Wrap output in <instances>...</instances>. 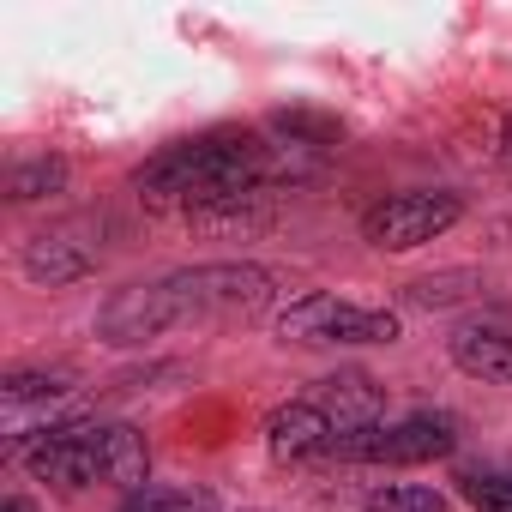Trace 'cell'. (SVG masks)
Instances as JSON below:
<instances>
[{
  "mask_svg": "<svg viewBox=\"0 0 512 512\" xmlns=\"http://www.w3.org/2000/svg\"><path fill=\"white\" fill-rule=\"evenodd\" d=\"M284 151H296V145H266L260 133L217 127V133L163 145V151L133 175V187H139L145 199H163V205L211 211V205H229V199L266 193V187L284 175Z\"/></svg>",
  "mask_w": 512,
  "mask_h": 512,
  "instance_id": "1",
  "label": "cell"
},
{
  "mask_svg": "<svg viewBox=\"0 0 512 512\" xmlns=\"http://www.w3.org/2000/svg\"><path fill=\"white\" fill-rule=\"evenodd\" d=\"M175 308H181V326L187 320H253L266 314L278 284L266 266H241V260H223V266H193V272H175L163 278Z\"/></svg>",
  "mask_w": 512,
  "mask_h": 512,
  "instance_id": "2",
  "label": "cell"
},
{
  "mask_svg": "<svg viewBox=\"0 0 512 512\" xmlns=\"http://www.w3.org/2000/svg\"><path fill=\"white\" fill-rule=\"evenodd\" d=\"M278 338H290V344H392L398 314L356 308L332 290H308L290 308H278Z\"/></svg>",
  "mask_w": 512,
  "mask_h": 512,
  "instance_id": "3",
  "label": "cell"
},
{
  "mask_svg": "<svg viewBox=\"0 0 512 512\" xmlns=\"http://www.w3.org/2000/svg\"><path fill=\"white\" fill-rule=\"evenodd\" d=\"M458 446V428L452 416H404L392 428H356V434H332L326 458L338 464H428V458H446Z\"/></svg>",
  "mask_w": 512,
  "mask_h": 512,
  "instance_id": "4",
  "label": "cell"
},
{
  "mask_svg": "<svg viewBox=\"0 0 512 512\" xmlns=\"http://www.w3.org/2000/svg\"><path fill=\"white\" fill-rule=\"evenodd\" d=\"M464 217V199L458 193H434V187H410V193H386L380 205H368L362 217V235L386 253H410L434 235H446L452 223Z\"/></svg>",
  "mask_w": 512,
  "mask_h": 512,
  "instance_id": "5",
  "label": "cell"
},
{
  "mask_svg": "<svg viewBox=\"0 0 512 512\" xmlns=\"http://www.w3.org/2000/svg\"><path fill=\"white\" fill-rule=\"evenodd\" d=\"M169 326H181V308H175V296H169L163 278H157V284H127V290H115V296L103 302V314H97V338L115 344V350L151 344V338H163Z\"/></svg>",
  "mask_w": 512,
  "mask_h": 512,
  "instance_id": "6",
  "label": "cell"
},
{
  "mask_svg": "<svg viewBox=\"0 0 512 512\" xmlns=\"http://www.w3.org/2000/svg\"><path fill=\"white\" fill-rule=\"evenodd\" d=\"M97 260H103V247L91 241V229H85V223H55V229L31 235V241H25V253H19L25 278H31V284H49V290L91 278V272H97Z\"/></svg>",
  "mask_w": 512,
  "mask_h": 512,
  "instance_id": "7",
  "label": "cell"
},
{
  "mask_svg": "<svg viewBox=\"0 0 512 512\" xmlns=\"http://www.w3.org/2000/svg\"><path fill=\"white\" fill-rule=\"evenodd\" d=\"M332 416L314 404V398H290V404H278L272 416H266V452L278 458V464H308V458H326V446H332Z\"/></svg>",
  "mask_w": 512,
  "mask_h": 512,
  "instance_id": "8",
  "label": "cell"
},
{
  "mask_svg": "<svg viewBox=\"0 0 512 512\" xmlns=\"http://www.w3.org/2000/svg\"><path fill=\"white\" fill-rule=\"evenodd\" d=\"M91 452H97V482L127 488V494H139L151 482V452H145L139 428H127V422H91Z\"/></svg>",
  "mask_w": 512,
  "mask_h": 512,
  "instance_id": "9",
  "label": "cell"
},
{
  "mask_svg": "<svg viewBox=\"0 0 512 512\" xmlns=\"http://www.w3.org/2000/svg\"><path fill=\"white\" fill-rule=\"evenodd\" d=\"M314 404H320V410L332 416V428H338V434H356V428H380V404H386V392H380V386H374L368 374L344 368V374L320 380Z\"/></svg>",
  "mask_w": 512,
  "mask_h": 512,
  "instance_id": "10",
  "label": "cell"
},
{
  "mask_svg": "<svg viewBox=\"0 0 512 512\" xmlns=\"http://www.w3.org/2000/svg\"><path fill=\"white\" fill-rule=\"evenodd\" d=\"M452 362L476 380H512V332L506 326H458Z\"/></svg>",
  "mask_w": 512,
  "mask_h": 512,
  "instance_id": "11",
  "label": "cell"
},
{
  "mask_svg": "<svg viewBox=\"0 0 512 512\" xmlns=\"http://www.w3.org/2000/svg\"><path fill=\"white\" fill-rule=\"evenodd\" d=\"M67 187V157H31V163H13L7 169V199H49Z\"/></svg>",
  "mask_w": 512,
  "mask_h": 512,
  "instance_id": "12",
  "label": "cell"
},
{
  "mask_svg": "<svg viewBox=\"0 0 512 512\" xmlns=\"http://www.w3.org/2000/svg\"><path fill=\"white\" fill-rule=\"evenodd\" d=\"M73 386H79L73 368H13L7 386H0V398L7 404H37V398H67Z\"/></svg>",
  "mask_w": 512,
  "mask_h": 512,
  "instance_id": "13",
  "label": "cell"
},
{
  "mask_svg": "<svg viewBox=\"0 0 512 512\" xmlns=\"http://www.w3.org/2000/svg\"><path fill=\"white\" fill-rule=\"evenodd\" d=\"M121 512H223V506L205 488H157V482H145L139 494L121 500Z\"/></svg>",
  "mask_w": 512,
  "mask_h": 512,
  "instance_id": "14",
  "label": "cell"
},
{
  "mask_svg": "<svg viewBox=\"0 0 512 512\" xmlns=\"http://www.w3.org/2000/svg\"><path fill=\"white\" fill-rule=\"evenodd\" d=\"M476 290H482V278H476V272H440V278L410 284L404 296H410L416 308H452V302H470Z\"/></svg>",
  "mask_w": 512,
  "mask_h": 512,
  "instance_id": "15",
  "label": "cell"
},
{
  "mask_svg": "<svg viewBox=\"0 0 512 512\" xmlns=\"http://www.w3.org/2000/svg\"><path fill=\"white\" fill-rule=\"evenodd\" d=\"M458 494L476 512H512V470H464L458 476Z\"/></svg>",
  "mask_w": 512,
  "mask_h": 512,
  "instance_id": "16",
  "label": "cell"
},
{
  "mask_svg": "<svg viewBox=\"0 0 512 512\" xmlns=\"http://www.w3.org/2000/svg\"><path fill=\"white\" fill-rule=\"evenodd\" d=\"M368 512H446V494H434L422 482H392V488L368 494Z\"/></svg>",
  "mask_w": 512,
  "mask_h": 512,
  "instance_id": "17",
  "label": "cell"
},
{
  "mask_svg": "<svg viewBox=\"0 0 512 512\" xmlns=\"http://www.w3.org/2000/svg\"><path fill=\"white\" fill-rule=\"evenodd\" d=\"M278 133L296 145V151H326V145H338V121H326V115H278Z\"/></svg>",
  "mask_w": 512,
  "mask_h": 512,
  "instance_id": "18",
  "label": "cell"
},
{
  "mask_svg": "<svg viewBox=\"0 0 512 512\" xmlns=\"http://www.w3.org/2000/svg\"><path fill=\"white\" fill-rule=\"evenodd\" d=\"M500 145H506V163H512V115H506V127H500Z\"/></svg>",
  "mask_w": 512,
  "mask_h": 512,
  "instance_id": "19",
  "label": "cell"
},
{
  "mask_svg": "<svg viewBox=\"0 0 512 512\" xmlns=\"http://www.w3.org/2000/svg\"><path fill=\"white\" fill-rule=\"evenodd\" d=\"M7 512H31V506H25V500H7Z\"/></svg>",
  "mask_w": 512,
  "mask_h": 512,
  "instance_id": "20",
  "label": "cell"
}]
</instances>
